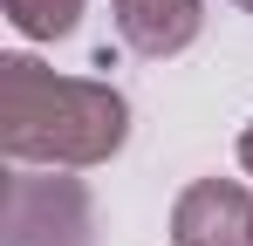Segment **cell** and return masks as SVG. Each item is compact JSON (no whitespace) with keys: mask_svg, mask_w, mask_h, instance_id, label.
Segmentation results:
<instances>
[{"mask_svg":"<svg viewBox=\"0 0 253 246\" xmlns=\"http://www.w3.org/2000/svg\"><path fill=\"white\" fill-rule=\"evenodd\" d=\"M130 137V103L110 82L55 76L35 55H0V151L14 164L89 171Z\"/></svg>","mask_w":253,"mask_h":246,"instance_id":"cell-1","label":"cell"},{"mask_svg":"<svg viewBox=\"0 0 253 246\" xmlns=\"http://www.w3.org/2000/svg\"><path fill=\"white\" fill-rule=\"evenodd\" d=\"M0 246H96V205L83 178L55 171H14L7 178V212H0Z\"/></svg>","mask_w":253,"mask_h":246,"instance_id":"cell-2","label":"cell"},{"mask_svg":"<svg viewBox=\"0 0 253 246\" xmlns=\"http://www.w3.org/2000/svg\"><path fill=\"white\" fill-rule=\"evenodd\" d=\"M171 246H253V192L233 178H199L171 205Z\"/></svg>","mask_w":253,"mask_h":246,"instance_id":"cell-3","label":"cell"},{"mask_svg":"<svg viewBox=\"0 0 253 246\" xmlns=\"http://www.w3.org/2000/svg\"><path fill=\"white\" fill-rule=\"evenodd\" d=\"M199 28H206V0H117V35L151 62L185 55Z\"/></svg>","mask_w":253,"mask_h":246,"instance_id":"cell-4","label":"cell"},{"mask_svg":"<svg viewBox=\"0 0 253 246\" xmlns=\"http://www.w3.org/2000/svg\"><path fill=\"white\" fill-rule=\"evenodd\" d=\"M0 7H7V21L28 41H62L83 21V0H0Z\"/></svg>","mask_w":253,"mask_h":246,"instance_id":"cell-5","label":"cell"},{"mask_svg":"<svg viewBox=\"0 0 253 246\" xmlns=\"http://www.w3.org/2000/svg\"><path fill=\"white\" fill-rule=\"evenodd\" d=\"M240 164H247V178H253V123L240 130Z\"/></svg>","mask_w":253,"mask_h":246,"instance_id":"cell-6","label":"cell"},{"mask_svg":"<svg viewBox=\"0 0 253 246\" xmlns=\"http://www.w3.org/2000/svg\"><path fill=\"white\" fill-rule=\"evenodd\" d=\"M233 7H247V14H253V0H233Z\"/></svg>","mask_w":253,"mask_h":246,"instance_id":"cell-7","label":"cell"}]
</instances>
